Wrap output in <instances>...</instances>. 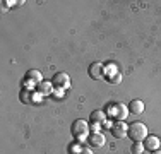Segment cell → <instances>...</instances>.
<instances>
[{"label":"cell","instance_id":"obj_1","mask_svg":"<svg viewBox=\"0 0 161 154\" xmlns=\"http://www.w3.org/2000/svg\"><path fill=\"white\" fill-rule=\"evenodd\" d=\"M70 132H72V135L75 137L77 142H86L91 130H89V125H87L86 120H75L70 127Z\"/></svg>","mask_w":161,"mask_h":154},{"label":"cell","instance_id":"obj_14","mask_svg":"<svg viewBox=\"0 0 161 154\" xmlns=\"http://www.w3.org/2000/svg\"><path fill=\"white\" fill-rule=\"evenodd\" d=\"M31 98H33V91L22 89V92H21V101L22 103H31Z\"/></svg>","mask_w":161,"mask_h":154},{"label":"cell","instance_id":"obj_9","mask_svg":"<svg viewBox=\"0 0 161 154\" xmlns=\"http://www.w3.org/2000/svg\"><path fill=\"white\" fill-rule=\"evenodd\" d=\"M87 142H89L93 147H103L105 146V135H103L101 132H96V134H89V137H87Z\"/></svg>","mask_w":161,"mask_h":154},{"label":"cell","instance_id":"obj_10","mask_svg":"<svg viewBox=\"0 0 161 154\" xmlns=\"http://www.w3.org/2000/svg\"><path fill=\"white\" fill-rule=\"evenodd\" d=\"M36 91L40 92L41 96H50V94H53L55 87H53V84L50 82V80H43V82H40L36 86Z\"/></svg>","mask_w":161,"mask_h":154},{"label":"cell","instance_id":"obj_15","mask_svg":"<svg viewBox=\"0 0 161 154\" xmlns=\"http://www.w3.org/2000/svg\"><path fill=\"white\" fill-rule=\"evenodd\" d=\"M106 80H108L110 84H120L122 82V74L120 72H115V74H112L110 77H106Z\"/></svg>","mask_w":161,"mask_h":154},{"label":"cell","instance_id":"obj_19","mask_svg":"<svg viewBox=\"0 0 161 154\" xmlns=\"http://www.w3.org/2000/svg\"><path fill=\"white\" fill-rule=\"evenodd\" d=\"M151 154H161V151H159V149H158V151H153Z\"/></svg>","mask_w":161,"mask_h":154},{"label":"cell","instance_id":"obj_3","mask_svg":"<svg viewBox=\"0 0 161 154\" xmlns=\"http://www.w3.org/2000/svg\"><path fill=\"white\" fill-rule=\"evenodd\" d=\"M129 115V106L124 103H112L108 106V111H106V117H113L117 122H125Z\"/></svg>","mask_w":161,"mask_h":154},{"label":"cell","instance_id":"obj_11","mask_svg":"<svg viewBox=\"0 0 161 154\" xmlns=\"http://www.w3.org/2000/svg\"><path fill=\"white\" fill-rule=\"evenodd\" d=\"M26 79L28 80H31L33 84H40V82H43V75H41V72L40 70H36V69H31V70H28V74H26Z\"/></svg>","mask_w":161,"mask_h":154},{"label":"cell","instance_id":"obj_5","mask_svg":"<svg viewBox=\"0 0 161 154\" xmlns=\"http://www.w3.org/2000/svg\"><path fill=\"white\" fill-rule=\"evenodd\" d=\"M110 130H112V134H113L115 139H124V137H127L129 125H127L125 122H115Z\"/></svg>","mask_w":161,"mask_h":154},{"label":"cell","instance_id":"obj_17","mask_svg":"<svg viewBox=\"0 0 161 154\" xmlns=\"http://www.w3.org/2000/svg\"><path fill=\"white\" fill-rule=\"evenodd\" d=\"M53 96H55V98H62V96H64V89H55V91H53Z\"/></svg>","mask_w":161,"mask_h":154},{"label":"cell","instance_id":"obj_2","mask_svg":"<svg viewBox=\"0 0 161 154\" xmlns=\"http://www.w3.org/2000/svg\"><path fill=\"white\" fill-rule=\"evenodd\" d=\"M127 135H129L130 140H134V142H142L144 139L149 135V134H147V127H146L144 123H141V122H134V123H130V125H129Z\"/></svg>","mask_w":161,"mask_h":154},{"label":"cell","instance_id":"obj_16","mask_svg":"<svg viewBox=\"0 0 161 154\" xmlns=\"http://www.w3.org/2000/svg\"><path fill=\"white\" fill-rule=\"evenodd\" d=\"M99 129H101V125H99V123H91V127H89L91 134H96V132H99Z\"/></svg>","mask_w":161,"mask_h":154},{"label":"cell","instance_id":"obj_12","mask_svg":"<svg viewBox=\"0 0 161 154\" xmlns=\"http://www.w3.org/2000/svg\"><path fill=\"white\" fill-rule=\"evenodd\" d=\"M105 122H106V111L96 110V111L91 113V123H99V125H103Z\"/></svg>","mask_w":161,"mask_h":154},{"label":"cell","instance_id":"obj_18","mask_svg":"<svg viewBox=\"0 0 161 154\" xmlns=\"http://www.w3.org/2000/svg\"><path fill=\"white\" fill-rule=\"evenodd\" d=\"M79 154H93V151H91V149H87V147H82V151H80Z\"/></svg>","mask_w":161,"mask_h":154},{"label":"cell","instance_id":"obj_7","mask_svg":"<svg viewBox=\"0 0 161 154\" xmlns=\"http://www.w3.org/2000/svg\"><path fill=\"white\" fill-rule=\"evenodd\" d=\"M89 77L91 79H103L105 74H103V63H99V62H94V63L89 65Z\"/></svg>","mask_w":161,"mask_h":154},{"label":"cell","instance_id":"obj_4","mask_svg":"<svg viewBox=\"0 0 161 154\" xmlns=\"http://www.w3.org/2000/svg\"><path fill=\"white\" fill-rule=\"evenodd\" d=\"M52 84L55 89H69L70 87V77L69 74H65V72H57L55 75L52 77Z\"/></svg>","mask_w":161,"mask_h":154},{"label":"cell","instance_id":"obj_13","mask_svg":"<svg viewBox=\"0 0 161 154\" xmlns=\"http://www.w3.org/2000/svg\"><path fill=\"white\" fill-rule=\"evenodd\" d=\"M130 151H132V154H142L146 149H144V144H142V142H134L132 147H130Z\"/></svg>","mask_w":161,"mask_h":154},{"label":"cell","instance_id":"obj_6","mask_svg":"<svg viewBox=\"0 0 161 154\" xmlns=\"http://www.w3.org/2000/svg\"><path fill=\"white\" fill-rule=\"evenodd\" d=\"M142 144H144V149H146V151L153 152V151H158V149L161 147V139L156 137V135H147V137L142 140Z\"/></svg>","mask_w":161,"mask_h":154},{"label":"cell","instance_id":"obj_8","mask_svg":"<svg viewBox=\"0 0 161 154\" xmlns=\"http://www.w3.org/2000/svg\"><path fill=\"white\" fill-rule=\"evenodd\" d=\"M127 106H129L130 115H142L144 113V103L141 101V99H132Z\"/></svg>","mask_w":161,"mask_h":154}]
</instances>
